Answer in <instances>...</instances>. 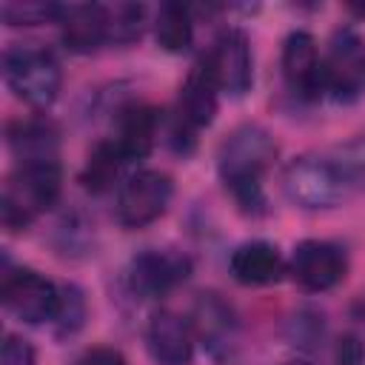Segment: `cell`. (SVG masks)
Here are the masks:
<instances>
[{"label":"cell","mask_w":365,"mask_h":365,"mask_svg":"<svg viewBox=\"0 0 365 365\" xmlns=\"http://www.w3.org/2000/svg\"><path fill=\"white\" fill-rule=\"evenodd\" d=\"M325 94L336 103H354L365 94V40L354 29H336L322 57Z\"/></svg>","instance_id":"obj_6"},{"label":"cell","mask_w":365,"mask_h":365,"mask_svg":"<svg viewBox=\"0 0 365 365\" xmlns=\"http://www.w3.org/2000/svg\"><path fill=\"white\" fill-rule=\"evenodd\" d=\"M63 191V171L57 160L17 163L9 174L0 197V222L6 231H26L40 214H46Z\"/></svg>","instance_id":"obj_3"},{"label":"cell","mask_w":365,"mask_h":365,"mask_svg":"<svg viewBox=\"0 0 365 365\" xmlns=\"http://www.w3.org/2000/svg\"><path fill=\"white\" fill-rule=\"evenodd\" d=\"M54 328L60 336H71L86 322V297L77 285H60V305L54 314Z\"/></svg>","instance_id":"obj_23"},{"label":"cell","mask_w":365,"mask_h":365,"mask_svg":"<svg viewBox=\"0 0 365 365\" xmlns=\"http://www.w3.org/2000/svg\"><path fill=\"white\" fill-rule=\"evenodd\" d=\"M77 365H128L125 356L117 351V348H108V345H97V348H88Z\"/></svg>","instance_id":"obj_26"},{"label":"cell","mask_w":365,"mask_h":365,"mask_svg":"<svg viewBox=\"0 0 365 365\" xmlns=\"http://www.w3.org/2000/svg\"><path fill=\"white\" fill-rule=\"evenodd\" d=\"M288 365H311V362H288Z\"/></svg>","instance_id":"obj_29"},{"label":"cell","mask_w":365,"mask_h":365,"mask_svg":"<svg viewBox=\"0 0 365 365\" xmlns=\"http://www.w3.org/2000/svg\"><path fill=\"white\" fill-rule=\"evenodd\" d=\"M9 145L20 163H37V160H57L60 131L46 117H20L6 125Z\"/></svg>","instance_id":"obj_17"},{"label":"cell","mask_w":365,"mask_h":365,"mask_svg":"<svg viewBox=\"0 0 365 365\" xmlns=\"http://www.w3.org/2000/svg\"><path fill=\"white\" fill-rule=\"evenodd\" d=\"M291 325H294V339L299 345H314L322 336V317L314 311H299Z\"/></svg>","instance_id":"obj_25"},{"label":"cell","mask_w":365,"mask_h":365,"mask_svg":"<svg viewBox=\"0 0 365 365\" xmlns=\"http://www.w3.org/2000/svg\"><path fill=\"white\" fill-rule=\"evenodd\" d=\"M154 37H157V46L171 51V54L185 51L191 46V37H194L191 11L180 3H163L157 9V17H154Z\"/></svg>","instance_id":"obj_19"},{"label":"cell","mask_w":365,"mask_h":365,"mask_svg":"<svg viewBox=\"0 0 365 365\" xmlns=\"http://www.w3.org/2000/svg\"><path fill=\"white\" fill-rule=\"evenodd\" d=\"M68 6L60 3H43V0H9L0 6V17L6 26H43V23H60L66 17Z\"/></svg>","instance_id":"obj_21"},{"label":"cell","mask_w":365,"mask_h":365,"mask_svg":"<svg viewBox=\"0 0 365 365\" xmlns=\"http://www.w3.org/2000/svg\"><path fill=\"white\" fill-rule=\"evenodd\" d=\"M148 351L160 365H188L194 356V325L191 317H182L171 308H160L148 319Z\"/></svg>","instance_id":"obj_13"},{"label":"cell","mask_w":365,"mask_h":365,"mask_svg":"<svg viewBox=\"0 0 365 365\" xmlns=\"http://www.w3.org/2000/svg\"><path fill=\"white\" fill-rule=\"evenodd\" d=\"M359 182L362 174L345 165L336 154H299L285 165L282 174L285 197L305 211H322L348 202Z\"/></svg>","instance_id":"obj_2"},{"label":"cell","mask_w":365,"mask_h":365,"mask_svg":"<svg viewBox=\"0 0 365 365\" xmlns=\"http://www.w3.org/2000/svg\"><path fill=\"white\" fill-rule=\"evenodd\" d=\"M0 365H37V354L29 339L17 334H6L3 351H0Z\"/></svg>","instance_id":"obj_24"},{"label":"cell","mask_w":365,"mask_h":365,"mask_svg":"<svg viewBox=\"0 0 365 365\" xmlns=\"http://www.w3.org/2000/svg\"><path fill=\"white\" fill-rule=\"evenodd\" d=\"M191 325H194L197 342H202L211 356L231 354L237 342V317L220 294L202 291L197 297L194 311H191Z\"/></svg>","instance_id":"obj_14"},{"label":"cell","mask_w":365,"mask_h":365,"mask_svg":"<svg viewBox=\"0 0 365 365\" xmlns=\"http://www.w3.org/2000/svg\"><path fill=\"white\" fill-rule=\"evenodd\" d=\"M228 271L242 285H274L288 271V262L282 259L279 248L265 240L242 242L228 257Z\"/></svg>","instance_id":"obj_15"},{"label":"cell","mask_w":365,"mask_h":365,"mask_svg":"<svg viewBox=\"0 0 365 365\" xmlns=\"http://www.w3.org/2000/svg\"><path fill=\"white\" fill-rule=\"evenodd\" d=\"M171 197H174L171 177L157 168H143L131 174L117 191V202H114L117 222L131 231L145 228L165 214Z\"/></svg>","instance_id":"obj_5"},{"label":"cell","mask_w":365,"mask_h":365,"mask_svg":"<svg viewBox=\"0 0 365 365\" xmlns=\"http://www.w3.org/2000/svg\"><path fill=\"white\" fill-rule=\"evenodd\" d=\"M106 20H108V43L128 46L143 34L145 23V6L140 3H114L106 6Z\"/></svg>","instance_id":"obj_22"},{"label":"cell","mask_w":365,"mask_h":365,"mask_svg":"<svg viewBox=\"0 0 365 365\" xmlns=\"http://www.w3.org/2000/svg\"><path fill=\"white\" fill-rule=\"evenodd\" d=\"M63 26V46L74 54H91L103 43H108V20H106V6L97 3H83V6H68L66 17L60 20Z\"/></svg>","instance_id":"obj_18"},{"label":"cell","mask_w":365,"mask_h":365,"mask_svg":"<svg viewBox=\"0 0 365 365\" xmlns=\"http://www.w3.org/2000/svg\"><path fill=\"white\" fill-rule=\"evenodd\" d=\"M202 60L211 68L220 91H225L231 97H242L251 88V83H254V54H251V40L242 29L220 31Z\"/></svg>","instance_id":"obj_9"},{"label":"cell","mask_w":365,"mask_h":365,"mask_svg":"<svg viewBox=\"0 0 365 365\" xmlns=\"http://www.w3.org/2000/svg\"><path fill=\"white\" fill-rule=\"evenodd\" d=\"M282 77L288 88L302 100H319L325 94L322 83V54L308 31H291L282 43Z\"/></svg>","instance_id":"obj_12"},{"label":"cell","mask_w":365,"mask_h":365,"mask_svg":"<svg viewBox=\"0 0 365 365\" xmlns=\"http://www.w3.org/2000/svg\"><path fill=\"white\" fill-rule=\"evenodd\" d=\"M160 134V111L148 103H128L120 108L117 117V137L114 145L123 160H143L151 154Z\"/></svg>","instance_id":"obj_16"},{"label":"cell","mask_w":365,"mask_h":365,"mask_svg":"<svg viewBox=\"0 0 365 365\" xmlns=\"http://www.w3.org/2000/svg\"><path fill=\"white\" fill-rule=\"evenodd\" d=\"M336 157H339L345 165H351L356 174L365 177V131H362L359 137H354L348 145H342Z\"/></svg>","instance_id":"obj_27"},{"label":"cell","mask_w":365,"mask_h":365,"mask_svg":"<svg viewBox=\"0 0 365 365\" xmlns=\"http://www.w3.org/2000/svg\"><path fill=\"white\" fill-rule=\"evenodd\" d=\"M277 160V140L257 123L237 125L220 145L217 168L225 188L245 211L262 208V177Z\"/></svg>","instance_id":"obj_1"},{"label":"cell","mask_w":365,"mask_h":365,"mask_svg":"<svg viewBox=\"0 0 365 365\" xmlns=\"http://www.w3.org/2000/svg\"><path fill=\"white\" fill-rule=\"evenodd\" d=\"M0 299L11 317L29 325H40L54 319L60 305V285L34 268H9L0 279Z\"/></svg>","instance_id":"obj_7"},{"label":"cell","mask_w":365,"mask_h":365,"mask_svg":"<svg viewBox=\"0 0 365 365\" xmlns=\"http://www.w3.org/2000/svg\"><path fill=\"white\" fill-rule=\"evenodd\" d=\"M217 97H220V86L211 74V68L205 66V60H200L188 77L180 86L177 94V125H174V137H194L200 128L211 125L214 114H217Z\"/></svg>","instance_id":"obj_11"},{"label":"cell","mask_w":365,"mask_h":365,"mask_svg":"<svg viewBox=\"0 0 365 365\" xmlns=\"http://www.w3.org/2000/svg\"><path fill=\"white\" fill-rule=\"evenodd\" d=\"M288 274L305 291L319 294V291H328V288H334L345 279L348 257L336 242L302 240V242H297V248L288 259Z\"/></svg>","instance_id":"obj_10"},{"label":"cell","mask_w":365,"mask_h":365,"mask_svg":"<svg viewBox=\"0 0 365 365\" xmlns=\"http://www.w3.org/2000/svg\"><path fill=\"white\" fill-rule=\"evenodd\" d=\"M3 77L14 97L31 108H48L63 83L57 57L43 46L26 43H14L3 51Z\"/></svg>","instance_id":"obj_4"},{"label":"cell","mask_w":365,"mask_h":365,"mask_svg":"<svg viewBox=\"0 0 365 365\" xmlns=\"http://www.w3.org/2000/svg\"><path fill=\"white\" fill-rule=\"evenodd\" d=\"M336 365H362L365 362V348L356 336H342L336 342Z\"/></svg>","instance_id":"obj_28"},{"label":"cell","mask_w":365,"mask_h":365,"mask_svg":"<svg viewBox=\"0 0 365 365\" xmlns=\"http://www.w3.org/2000/svg\"><path fill=\"white\" fill-rule=\"evenodd\" d=\"M120 163H125V160H123V154L117 151L114 143H97L88 151V160H86L83 174H80L83 188L91 191V194L108 191L114 185L117 174H120Z\"/></svg>","instance_id":"obj_20"},{"label":"cell","mask_w":365,"mask_h":365,"mask_svg":"<svg viewBox=\"0 0 365 365\" xmlns=\"http://www.w3.org/2000/svg\"><path fill=\"white\" fill-rule=\"evenodd\" d=\"M191 274V259L168 248H145L128 265V288L140 299H160L182 285Z\"/></svg>","instance_id":"obj_8"}]
</instances>
